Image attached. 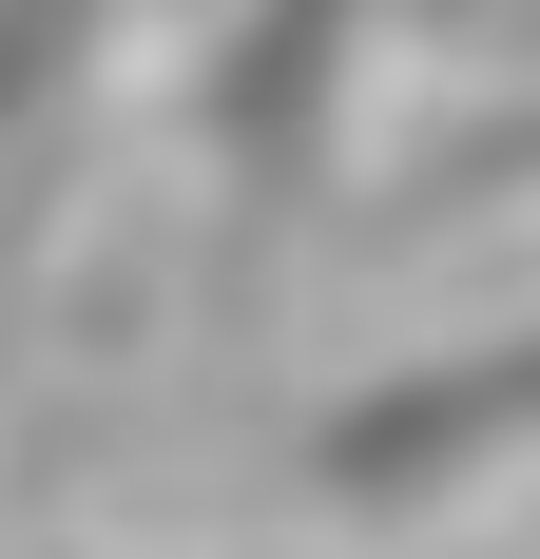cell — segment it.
<instances>
[{
    "mask_svg": "<svg viewBox=\"0 0 540 559\" xmlns=\"http://www.w3.org/2000/svg\"><path fill=\"white\" fill-rule=\"evenodd\" d=\"M502 463H540V329L425 347V367H386L367 405H328V425H309V502H348V521H444V502H483Z\"/></svg>",
    "mask_w": 540,
    "mask_h": 559,
    "instance_id": "1",
    "label": "cell"
},
{
    "mask_svg": "<svg viewBox=\"0 0 540 559\" xmlns=\"http://www.w3.org/2000/svg\"><path fill=\"white\" fill-rule=\"evenodd\" d=\"M367 58V0H251L213 58H193V155L232 174V213H290L328 174V97Z\"/></svg>",
    "mask_w": 540,
    "mask_h": 559,
    "instance_id": "2",
    "label": "cell"
},
{
    "mask_svg": "<svg viewBox=\"0 0 540 559\" xmlns=\"http://www.w3.org/2000/svg\"><path fill=\"white\" fill-rule=\"evenodd\" d=\"M78 58H97V0H0V135H58Z\"/></svg>",
    "mask_w": 540,
    "mask_h": 559,
    "instance_id": "3",
    "label": "cell"
},
{
    "mask_svg": "<svg viewBox=\"0 0 540 559\" xmlns=\"http://www.w3.org/2000/svg\"><path fill=\"white\" fill-rule=\"evenodd\" d=\"M521 155H540V135H502V155H444V193H483V174H521Z\"/></svg>",
    "mask_w": 540,
    "mask_h": 559,
    "instance_id": "4",
    "label": "cell"
}]
</instances>
